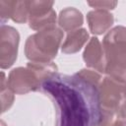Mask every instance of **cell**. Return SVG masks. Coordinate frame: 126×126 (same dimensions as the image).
Here are the masks:
<instances>
[{"mask_svg":"<svg viewBox=\"0 0 126 126\" xmlns=\"http://www.w3.org/2000/svg\"><path fill=\"white\" fill-rule=\"evenodd\" d=\"M53 4V1H28L30 28L40 31L53 26L56 21V13L52 8Z\"/></svg>","mask_w":126,"mask_h":126,"instance_id":"obj_6","label":"cell"},{"mask_svg":"<svg viewBox=\"0 0 126 126\" xmlns=\"http://www.w3.org/2000/svg\"><path fill=\"white\" fill-rule=\"evenodd\" d=\"M42 81L37 73L27 64L26 67L13 69L7 79L8 88L15 94H26L30 92L40 90Z\"/></svg>","mask_w":126,"mask_h":126,"instance_id":"obj_5","label":"cell"},{"mask_svg":"<svg viewBox=\"0 0 126 126\" xmlns=\"http://www.w3.org/2000/svg\"><path fill=\"white\" fill-rule=\"evenodd\" d=\"M89 38V33L85 29H78L76 31L70 32L61 46L63 53L72 54L78 52Z\"/></svg>","mask_w":126,"mask_h":126,"instance_id":"obj_11","label":"cell"},{"mask_svg":"<svg viewBox=\"0 0 126 126\" xmlns=\"http://www.w3.org/2000/svg\"><path fill=\"white\" fill-rule=\"evenodd\" d=\"M10 19H12L14 22L18 24L26 23L29 19L28 1H14Z\"/></svg>","mask_w":126,"mask_h":126,"instance_id":"obj_12","label":"cell"},{"mask_svg":"<svg viewBox=\"0 0 126 126\" xmlns=\"http://www.w3.org/2000/svg\"><path fill=\"white\" fill-rule=\"evenodd\" d=\"M90 31L94 34H102L113 24L114 18L111 13L105 10H93L87 15Z\"/></svg>","mask_w":126,"mask_h":126,"instance_id":"obj_9","label":"cell"},{"mask_svg":"<svg viewBox=\"0 0 126 126\" xmlns=\"http://www.w3.org/2000/svg\"><path fill=\"white\" fill-rule=\"evenodd\" d=\"M0 87H1V112H5L12 106L14 101V94L13 92L7 86V81L5 79V74L3 72H2Z\"/></svg>","mask_w":126,"mask_h":126,"instance_id":"obj_13","label":"cell"},{"mask_svg":"<svg viewBox=\"0 0 126 126\" xmlns=\"http://www.w3.org/2000/svg\"><path fill=\"white\" fill-rule=\"evenodd\" d=\"M116 115H117V118L126 121V99L121 104V106H120V108H119V110H118Z\"/></svg>","mask_w":126,"mask_h":126,"instance_id":"obj_17","label":"cell"},{"mask_svg":"<svg viewBox=\"0 0 126 126\" xmlns=\"http://www.w3.org/2000/svg\"><path fill=\"white\" fill-rule=\"evenodd\" d=\"M83 59L88 67L93 68L100 73H104V68H105L104 52H103V47L100 44L97 37L94 36L90 39L89 43L87 44L84 50Z\"/></svg>","mask_w":126,"mask_h":126,"instance_id":"obj_8","label":"cell"},{"mask_svg":"<svg viewBox=\"0 0 126 126\" xmlns=\"http://www.w3.org/2000/svg\"><path fill=\"white\" fill-rule=\"evenodd\" d=\"M78 76H80L81 78L85 79L88 82H91L96 86H99L100 83V75L98 73H96L95 71H92V70H88V69H82L79 72L76 73Z\"/></svg>","mask_w":126,"mask_h":126,"instance_id":"obj_14","label":"cell"},{"mask_svg":"<svg viewBox=\"0 0 126 126\" xmlns=\"http://www.w3.org/2000/svg\"><path fill=\"white\" fill-rule=\"evenodd\" d=\"M102 47L105 59L104 73L126 83V28L117 26L103 37Z\"/></svg>","mask_w":126,"mask_h":126,"instance_id":"obj_2","label":"cell"},{"mask_svg":"<svg viewBox=\"0 0 126 126\" xmlns=\"http://www.w3.org/2000/svg\"><path fill=\"white\" fill-rule=\"evenodd\" d=\"M40 90L56 108V126H98L103 117L98 86L76 73H56L46 79Z\"/></svg>","mask_w":126,"mask_h":126,"instance_id":"obj_1","label":"cell"},{"mask_svg":"<svg viewBox=\"0 0 126 126\" xmlns=\"http://www.w3.org/2000/svg\"><path fill=\"white\" fill-rule=\"evenodd\" d=\"M90 6L97 9V10H111L114 9L117 2L116 1H94V2H89Z\"/></svg>","mask_w":126,"mask_h":126,"instance_id":"obj_16","label":"cell"},{"mask_svg":"<svg viewBox=\"0 0 126 126\" xmlns=\"http://www.w3.org/2000/svg\"><path fill=\"white\" fill-rule=\"evenodd\" d=\"M1 125H2V126H6V125H5V123H4L3 121H1Z\"/></svg>","mask_w":126,"mask_h":126,"instance_id":"obj_19","label":"cell"},{"mask_svg":"<svg viewBox=\"0 0 126 126\" xmlns=\"http://www.w3.org/2000/svg\"><path fill=\"white\" fill-rule=\"evenodd\" d=\"M98 94L102 110L116 115L126 99V83L107 76L99 83Z\"/></svg>","mask_w":126,"mask_h":126,"instance_id":"obj_4","label":"cell"},{"mask_svg":"<svg viewBox=\"0 0 126 126\" xmlns=\"http://www.w3.org/2000/svg\"><path fill=\"white\" fill-rule=\"evenodd\" d=\"M111 126H126V121H124V120H122V119L117 118L116 120H114V121H113V123H112V125H111Z\"/></svg>","mask_w":126,"mask_h":126,"instance_id":"obj_18","label":"cell"},{"mask_svg":"<svg viewBox=\"0 0 126 126\" xmlns=\"http://www.w3.org/2000/svg\"><path fill=\"white\" fill-rule=\"evenodd\" d=\"M14 1H6V0H1L0 1V17H1V22L2 25L4 21L8 20L11 18V10L13 6Z\"/></svg>","mask_w":126,"mask_h":126,"instance_id":"obj_15","label":"cell"},{"mask_svg":"<svg viewBox=\"0 0 126 126\" xmlns=\"http://www.w3.org/2000/svg\"><path fill=\"white\" fill-rule=\"evenodd\" d=\"M62 38L63 32L55 25L38 31L26 41V57L31 62H51L57 55Z\"/></svg>","mask_w":126,"mask_h":126,"instance_id":"obj_3","label":"cell"},{"mask_svg":"<svg viewBox=\"0 0 126 126\" xmlns=\"http://www.w3.org/2000/svg\"><path fill=\"white\" fill-rule=\"evenodd\" d=\"M20 35L18 31L7 25L0 29V66L2 69L11 67L17 59Z\"/></svg>","mask_w":126,"mask_h":126,"instance_id":"obj_7","label":"cell"},{"mask_svg":"<svg viewBox=\"0 0 126 126\" xmlns=\"http://www.w3.org/2000/svg\"><path fill=\"white\" fill-rule=\"evenodd\" d=\"M84 22L82 13L73 7H68L60 11L58 17V25L65 32H73L78 30Z\"/></svg>","mask_w":126,"mask_h":126,"instance_id":"obj_10","label":"cell"}]
</instances>
